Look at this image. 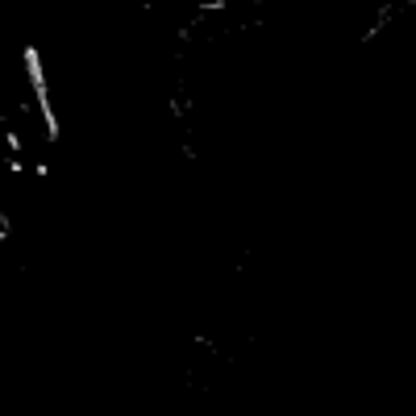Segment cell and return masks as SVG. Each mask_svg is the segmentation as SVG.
I'll return each mask as SVG.
<instances>
[{
    "label": "cell",
    "mask_w": 416,
    "mask_h": 416,
    "mask_svg": "<svg viewBox=\"0 0 416 416\" xmlns=\"http://www.w3.org/2000/svg\"><path fill=\"white\" fill-rule=\"evenodd\" d=\"M21 63H25V79H29V88H34V100H38L42 125H46V138H50V142H59V113H54V104H50L46 67H42V54H38L34 42H25V46H21Z\"/></svg>",
    "instance_id": "6da1fadb"
}]
</instances>
